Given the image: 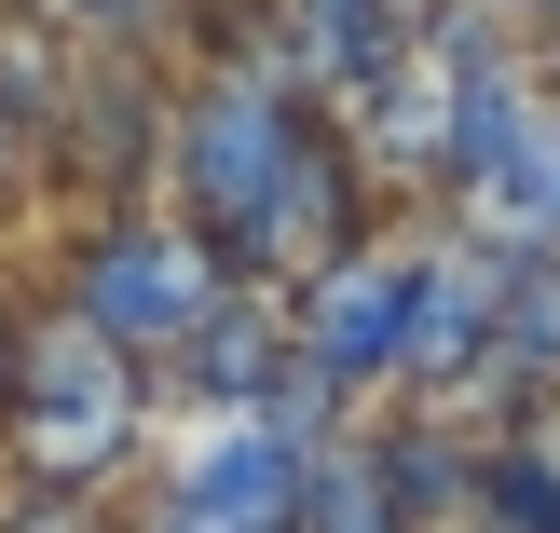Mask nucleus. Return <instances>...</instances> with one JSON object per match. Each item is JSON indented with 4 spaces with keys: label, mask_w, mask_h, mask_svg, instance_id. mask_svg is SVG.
<instances>
[{
    "label": "nucleus",
    "mask_w": 560,
    "mask_h": 533,
    "mask_svg": "<svg viewBox=\"0 0 560 533\" xmlns=\"http://www.w3.org/2000/svg\"><path fill=\"white\" fill-rule=\"evenodd\" d=\"M27 479H55V493H82V479H109V452L137 438V410H151V383H137V356L124 343H96V328H27Z\"/></svg>",
    "instance_id": "1"
},
{
    "label": "nucleus",
    "mask_w": 560,
    "mask_h": 533,
    "mask_svg": "<svg viewBox=\"0 0 560 533\" xmlns=\"http://www.w3.org/2000/svg\"><path fill=\"white\" fill-rule=\"evenodd\" d=\"M82 328L96 343H124V356H178L191 328L219 315V260L191 233H151V219H109L96 246H82Z\"/></svg>",
    "instance_id": "2"
},
{
    "label": "nucleus",
    "mask_w": 560,
    "mask_h": 533,
    "mask_svg": "<svg viewBox=\"0 0 560 533\" xmlns=\"http://www.w3.org/2000/svg\"><path fill=\"white\" fill-rule=\"evenodd\" d=\"M301 425L288 410H260V425H233L206 465H178L164 479V533H288V507H301Z\"/></svg>",
    "instance_id": "3"
},
{
    "label": "nucleus",
    "mask_w": 560,
    "mask_h": 533,
    "mask_svg": "<svg viewBox=\"0 0 560 533\" xmlns=\"http://www.w3.org/2000/svg\"><path fill=\"white\" fill-rule=\"evenodd\" d=\"M410 301H424V260H328L315 328H301V370H315L328 397H342V383H397Z\"/></svg>",
    "instance_id": "4"
},
{
    "label": "nucleus",
    "mask_w": 560,
    "mask_h": 533,
    "mask_svg": "<svg viewBox=\"0 0 560 533\" xmlns=\"http://www.w3.org/2000/svg\"><path fill=\"white\" fill-rule=\"evenodd\" d=\"M151 137H164V109H151V69H109L96 82V109H82V164H96L109 192L151 164Z\"/></svg>",
    "instance_id": "5"
},
{
    "label": "nucleus",
    "mask_w": 560,
    "mask_h": 533,
    "mask_svg": "<svg viewBox=\"0 0 560 533\" xmlns=\"http://www.w3.org/2000/svg\"><path fill=\"white\" fill-rule=\"evenodd\" d=\"M479 192L520 219V233H560V109H534V124L506 137V164H492Z\"/></svg>",
    "instance_id": "6"
},
{
    "label": "nucleus",
    "mask_w": 560,
    "mask_h": 533,
    "mask_svg": "<svg viewBox=\"0 0 560 533\" xmlns=\"http://www.w3.org/2000/svg\"><path fill=\"white\" fill-rule=\"evenodd\" d=\"M14 164H27V137H14V109H0V192H14Z\"/></svg>",
    "instance_id": "7"
},
{
    "label": "nucleus",
    "mask_w": 560,
    "mask_h": 533,
    "mask_svg": "<svg viewBox=\"0 0 560 533\" xmlns=\"http://www.w3.org/2000/svg\"><path fill=\"white\" fill-rule=\"evenodd\" d=\"M0 356H14V328H0Z\"/></svg>",
    "instance_id": "8"
}]
</instances>
